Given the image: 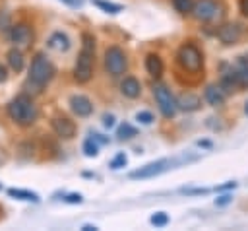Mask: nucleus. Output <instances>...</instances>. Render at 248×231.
Segmentation results:
<instances>
[{
    "label": "nucleus",
    "instance_id": "27",
    "mask_svg": "<svg viewBox=\"0 0 248 231\" xmlns=\"http://www.w3.org/2000/svg\"><path fill=\"white\" fill-rule=\"evenodd\" d=\"M128 163V159H126V155L124 153H118L112 161H110V169H120V167H124Z\"/></svg>",
    "mask_w": 248,
    "mask_h": 231
},
{
    "label": "nucleus",
    "instance_id": "26",
    "mask_svg": "<svg viewBox=\"0 0 248 231\" xmlns=\"http://www.w3.org/2000/svg\"><path fill=\"white\" fill-rule=\"evenodd\" d=\"M136 120H138L140 124H145V126H147V124L153 122V115H151L149 111H140V113L136 115Z\"/></svg>",
    "mask_w": 248,
    "mask_h": 231
},
{
    "label": "nucleus",
    "instance_id": "2",
    "mask_svg": "<svg viewBox=\"0 0 248 231\" xmlns=\"http://www.w3.org/2000/svg\"><path fill=\"white\" fill-rule=\"evenodd\" d=\"M81 52L78 56L76 68H74V78L79 83H85L93 76V52H95V39L89 33L81 35Z\"/></svg>",
    "mask_w": 248,
    "mask_h": 231
},
{
    "label": "nucleus",
    "instance_id": "12",
    "mask_svg": "<svg viewBox=\"0 0 248 231\" xmlns=\"http://www.w3.org/2000/svg\"><path fill=\"white\" fill-rule=\"evenodd\" d=\"M217 37H219V41H221L223 45H234V43L240 39V29H238V25H234V23H227V25L219 27Z\"/></svg>",
    "mask_w": 248,
    "mask_h": 231
},
{
    "label": "nucleus",
    "instance_id": "19",
    "mask_svg": "<svg viewBox=\"0 0 248 231\" xmlns=\"http://www.w3.org/2000/svg\"><path fill=\"white\" fill-rule=\"evenodd\" d=\"M8 64H10V68L14 72H21L23 70V54H21V50L10 49L8 50Z\"/></svg>",
    "mask_w": 248,
    "mask_h": 231
},
{
    "label": "nucleus",
    "instance_id": "7",
    "mask_svg": "<svg viewBox=\"0 0 248 231\" xmlns=\"http://www.w3.org/2000/svg\"><path fill=\"white\" fill-rule=\"evenodd\" d=\"M192 14L200 21H213L221 16V6H217V2L213 0H200L194 4Z\"/></svg>",
    "mask_w": 248,
    "mask_h": 231
},
{
    "label": "nucleus",
    "instance_id": "18",
    "mask_svg": "<svg viewBox=\"0 0 248 231\" xmlns=\"http://www.w3.org/2000/svg\"><path fill=\"white\" fill-rule=\"evenodd\" d=\"M145 70L153 78H159L163 74V60L159 58V54H147V58H145Z\"/></svg>",
    "mask_w": 248,
    "mask_h": 231
},
{
    "label": "nucleus",
    "instance_id": "16",
    "mask_svg": "<svg viewBox=\"0 0 248 231\" xmlns=\"http://www.w3.org/2000/svg\"><path fill=\"white\" fill-rule=\"evenodd\" d=\"M205 101L211 105V107H219L223 105L225 101V91L221 85H207L205 87Z\"/></svg>",
    "mask_w": 248,
    "mask_h": 231
},
{
    "label": "nucleus",
    "instance_id": "39",
    "mask_svg": "<svg viewBox=\"0 0 248 231\" xmlns=\"http://www.w3.org/2000/svg\"><path fill=\"white\" fill-rule=\"evenodd\" d=\"M244 113H246V115H248V103H246V107H244Z\"/></svg>",
    "mask_w": 248,
    "mask_h": 231
},
{
    "label": "nucleus",
    "instance_id": "34",
    "mask_svg": "<svg viewBox=\"0 0 248 231\" xmlns=\"http://www.w3.org/2000/svg\"><path fill=\"white\" fill-rule=\"evenodd\" d=\"M184 192H188V194H205L207 190L205 188H190V190H184Z\"/></svg>",
    "mask_w": 248,
    "mask_h": 231
},
{
    "label": "nucleus",
    "instance_id": "29",
    "mask_svg": "<svg viewBox=\"0 0 248 231\" xmlns=\"http://www.w3.org/2000/svg\"><path fill=\"white\" fill-rule=\"evenodd\" d=\"M232 202V196L231 194H221L219 198H215V204L217 206H227V204H231Z\"/></svg>",
    "mask_w": 248,
    "mask_h": 231
},
{
    "label": "nucleus",
    "instance_id": "5",
    "mask_svg": "<svg viewBox=\"0 0 248 231\" xmlns=\"http://www.w3.org/2000/svg\"><path fill=\"white\" fill-rule=\"evenodd\" d=\"M153 97H155V101H157L159 111L163 113V116H167V118L174 116V113H176L178 107H176V99L172 97V93H170V89L167 85L155 83L153 85Z\"/></svg>",
    "mask_w": 248,
    "mask_h": 231
},
{
    "label": "nucleus",
    "instance_id": "28",
    "mask_svg": "<svg viewBox=\"0 0 248 231\" xmlns=\"http://www.w3.org/2000/svg\"><path fill=\"white\" fill-rule=\"evenodd\" d=\"M64 200H66L68 204H81V202H83V196H81V194H76V192H72V194H68Z\"/></svg>",
    "mask_w": 248,
    "mask_h": 231
},
{
    "label": "nucleus",
    "instance_id": "37",
    "mask_svg": "<svg viewBox=\"0 0 248 231\" xmlns=\"http://www.w3.org/2000/svg\"><path fill=\"white\" fill-rule=\"evenodd\" d=\"M62 2H66L68 6H81V0H62Z\"/></svg>",
    "mask_w": 248,
    "mask_h": 231
},
{
    "label": "nucleus",
    "instance_id": "10",
    "mask_svg": "<svg viewBox=\"0 0 248 231\" xmlns=\"http://www.w3.org/2000/svg\"><path fill=\"white\" fill-rule=\"evenodd\" d=\"M167 165H169V161H167V159L147 163V165L140 167L138 171H132V173H130V179H149V177H155V175L163 173L165 169H169Z\"/></svg>",
    "mask_w": 248,
    "mask_h": 231
},
{
    "label": "nucleus",
    "instance_id": "38",
    "mask_svg": "<svg viewBox=\"0 0 248 231\" xmlns=\"http://www.w3.org/2000/svg\"><path fill=\"white\" fill-rule=\"evenodd\" d=\"M81 229H83V231H95L97 227H95V225H83Z\"/></svg>",
    "mask_w": 248,
    "mask_h": 231
},
{
    "label": "nucleus",
    "instance_id": "21",
    "mask_svg": "<svg viewBox=\"0 0 248 231\" xmlns=\"http://www.w3.org/2000/svg\"><path fill=\"white\" fill-rule=\"evenodd\" d=\"M93 4L97 8H101L103 12H107V14H118V12H122V6L120 4H112V2H105V0H93Z\"/></svg>",
    "mask_w": 248,
    "mask_h": 231
},
{
    "label": "nucleus",
    "instance_id": "24",
    "mask_svg": "<svg viewBox=\"0 0 248 231\" xmlns=\"http://www.w3.org/2000/svg\"><path fill=\"white\" fill-rule=\"evenodd\" d=\"M155 227H165L167 223H169V215L165 214V212H157V214H153L151 215V219H149Z\"/></svg>",
    "mask_w": 248,
    "mask_h": 231
},
{
    "label": "nucleus",
    "instance_id": "35",
    "mask_svg": "<svg viewBox=\"0 0 248 231\" xmlns=\"http://www.w3.org/2000/svg\"><path fill=\"white\" fill-rule=\"evenodd\" d=\"M6 78H8V72H6V68L0 64V83H2V82H6Z\"/></svg>",
    "mask_w": 248,
    "mask_h": 231
},
{
    "label": "nucleus",
    "instance_id": "25",
    "mask_svg": "<svg viewBox=\"0 0 248 231\" xmlns=\"http://www.w3.org/2000/svg\"><path fill=\"white\" fill-rule=\"evenodd\" d=\"M172 4H174V8H176L180 14H188V12H192V8H194V2H192V0H172Z\"/></svg>",
    "mask_w": 248,
    "mask_h": 231
},
{
    "label": "nucleus",
    "instance_id": "36",
    "mask_svg": "<svg viewBox=\"0 0 248 231\" xmlns=\"http://www.w3.org/2000/svg\"><path fill=\"white\" fill-rule=\"evenodd\" d=\"M93 140H97L99 144H107V142H108V140H107V138H103L101 134H93Z\"/></svg>",
    "mask_w": 248,
    "mask_h": 231
},
{
    "label": "nucleus",
    "instance_id": "11",
    "mask_svg": "<svg viewBox=\"0 0 248 231\" xmlns=\"http://www.w3.org/2000/svg\"><path fill=\"white\" fill-rule=\"evenodd\" d=\"M70 109L78 116H89L93 113V103L85 95H72L70 97Z\"/></svg>",
    "mask_w": 248,
    "mask_h": 231
},
{
    "label": "nucleus",
    "instance_id": "4",
    "mask_svg": "<svg viewBox=\"0 0 248 231\" xmlns=\"http://www.w3.org/2000/svg\"><path fill=\"white\" fill-rule=\"evenodd\" d=\"M176 58H178V64H180L184 70L192 72V74H198V72L203 68V54H202V50H200L196 45H192V43L182 45V47L178 49Z\"/></svg>",
    "mask_w": 248,
    "mask_h": 231
},
{
    "label": "nucleus",
    "instance_id": "15",
    "mask_svg": "<svg viewBox=\"0 0 248 231\" xmlns=\"http://www.w3.org/2000/svg\"><path fill=\"white\" fill-rule=\"evenodd\" d=\"M120 91H122V95H126V97H130V99H136V97L141 93V85H140V82H138L136 78L128 76V78H124L122 83H120Z\"/></svg>",
    "mask_w": 248,
    "mask_h": 231
},
{
    "label": "nucleus",
    "instance_id": "22",
    "mask_svg": "<svg viewBox=\"0 0 248 231\" xmlns=\"http://www.w3.org/2000/svg\"><path fill=\"white\" fill-rule=\"evenodd\" d=\"M136 134H138V132H136V128H134V126H130L128 122L120 124V126H118V130H116L118 140H130V138H134Z\"/></svg>",
    "mask_w": 248,
    "mask_h": 231
},
{
    "label": "nucleus",
    "instance_id": "31",
    "mask_svg": "<svg viewBox=\"0 0 248 231\" xmlns=\"http://www.w3.org/2000/svg\"><path fill=\"white\" fill-rule=\"evenodd\" d=\"M231 188H236V182H234V181H229V182H225V184L217 186L215 190H217V192H223V190H231Z\"/></svg>",
    "mask_w": 248,
    "mask_h": 231
},
{
    "label": "nucleus",
    "instance_id": "32",
    "mask_svg": "<svg viewBox=\"0 0 248 231\" xmlns=\"http://www.w3.org/2000/svg\"><path fill=\"white\" fill-rule=\"evenodd\" d=\"M8 21H10V16L6 12H0V29H8Z\"/></svg>",
    "mask_w": 248,
    "mask_h": 231
},
{
    "label": "nucleus",
    "instance_id": "13",
    "mask_svg": "<svg viewBox=\"0 0 248 231\" xmlns=\"http://www.w3.org/2000/svg\"><path fill=\"white\" fill-rule=\"evenodd\" d=\"M46 45H48V49H52V50H56V52H66V50L70 49V39H68L66 33L56 31V33H52V35L48 37Z\"/></svg>",
    "mask_w": 248,
    "mask_h": 231
},
{
    "label": "nucleus",
    "instance_id": "8",
    "mask_svg": "<svg viewBox=\"0 0 248 231\" xmlns=\"http://www.w3.org/2000/svg\"><path fill=\"white\" fill-rule=\"evenodd\" d=\"M50 126H52V130L56 132V136H60V138H64V140H70V138L76 136V124H74V120H70L68 116H62V115L52 116Z\"/></svg>",
    "mask_w": 248,
    "mask_h": 231
},
{
    "label": "nucleus",
    "instance_id": "33",
    "mask_svg": "<svg viewBox=\"0 0 248 231\" xmlns=\"http://www.w3.org/2000/svg\"><path fill=\"white\" fill-rule=\"evenodd\" d=\"M240 12L244 14V16H248V0H240Z\"/></svg>",
    "mask_w": 248,
    "mask_h": 231
},
{
    "label": "nucleus",
    "instance_id": "3",
    "mask_svg": "<svg viewBox=\"0 0 248 231\" xmlns=\"http://www.w3.org/2000/svg\"><path fill=\"white\" fill-rule=\"evenodd\" d=\"M54 76V66L45 58V54H35V58L31 60V66H29V82L33 85H37L39 89L43 85H46Z\"/></svg>",
    "mask_w": 248,
    "mask_h": 231
},
{
    "label": "nucleus",
    "instance_id": "20",
    "mask_svg": "<svg viewBox=\"0 0 248 231\" xmlns=\"http://www.w3.org/2000/svg\"><path fill=\"white\" fill-rule=\"evenodd\" d=\"M10 196L14 198H19V200H29V202H39V194L37 192H31V190H21V188H10L8 190Z\"/></svg>",
    "mask_w": 248,
    "mask_h": 231
},
{
    "label": "nucleus",
    "instance_id": "9",
    "mask_svg": "<svg viewBox=\"0 0 248 231\" xmlns=\"http://www.w3.org/2000/svg\"><path fill=\"white\" fill-rule=\"evenodd\" d=\"M10 39L19 47H29L33 43V29L27 23H16L10 29Z\"/></svg>",
    "mask_w": 248,
    "mask_h": 231
},
{
    "label": "nucleus",
    "instance_id": "23",
    "mask_svg": "<svg viewBox=\"0 0 248 231\" xmlns=\"http://www.w3.org/2000/svg\"><path fill=\"white\" fill-rule=\"evenodd\" d=\"M83 153H85L87 157H95V155L99 153V148H97V144H95L93 138H89V140L83 142Z\"/></svg>",
    "mask_w": 248,
    "mask_h": 231
},
{
    "label": "nucleus",
    "instance_id": "1",
    "mask_svg": "<svg viewBox=\"0 0 248 231\" xmlns=\"http://www.w3.org/2000/svg\"><path fill=\"white\" fill-rule=\"evenodd\" d=\"M8 116L19 126H31L37 120L39 111L29 95H17L8 103Z\"/></svg>",
    "mask_w": 248,
    "mask_h": 231
},
{
    "label": "nucleus",
    "instance_id": "6",
    "mask_svg": "<svg viewBox=\"0 0 248 231\" xmlns=\"http://www.w3.org/2000/svg\"><path fill=\"white\" fill-rule=\"evenodd\" d=\"M126 54L120 47H108L105 52V68L110 76H120L126 72Z\"/></svg>",
    "mask_w": 248,
    "mask_h": 231
},
{
    "label": "nucleus",
    "instance_id": "14",
    "mask_svg": "<svg viewBox=\"0 0 248 231\" xmlns=\"http://www.w3.org/2000/svg\"><path fill=\"white\" fill-rule=\"evenodd\" d=\"M200 105H202V99H200L198 95H194V93H182V95L176 99V107L182 109V111H186V113L198 111Z\"/></svg>",
    "mask_w": 248,
    "mask_h": 231
},
{
    "label": "nucleus",
    "instance_id": "17",
    "mask_svg": "<svg viewBox=\"0 0 248 231\" xmlns=\"http://www.w3.org/2000/svg\"><path fill=\"white\" fill-rule=\"evenodd\" d=\"M234 78L238 87H248V56L238 58V68L234 70Z\"/></svg>",
    "mask_w": 248,
    "mask_h": 231
},
{
    "label": "nucleus",
    "instance_id": "30",
    "mask_svg": "<svg viewBox=\"0 0 248 231\" xmlns=\"http://www.w3.org/2000/svg\"><path fill=\"white\" fill-rule=\"evenodd\" d=\"M103 124L107 128H112L114 126V115H103Z\"/></svg>",
    "mask_w": 248,
    "mask_h": 231
}]
</instances>
